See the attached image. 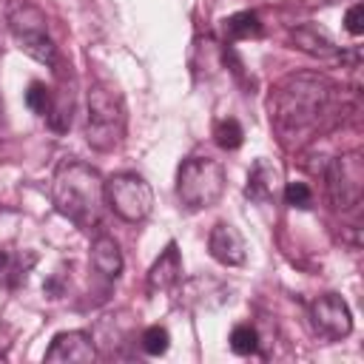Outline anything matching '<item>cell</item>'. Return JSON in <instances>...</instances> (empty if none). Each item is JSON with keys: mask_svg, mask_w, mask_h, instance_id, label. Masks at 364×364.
<instances>
[{"mask_svg": "<svg viewBox=\"0 0 364 364\" xmlns=\"http://www.w3.org/2000/svg\"><path fill=\"white\" fill-rule=\"evenodd\" d=\"M168 347H171V336H168L165 327L151 324V327L142 333V350H145L148 355H165Z\"/></svg>", "mask_w": 364, "mask_h": 364, "instance_id": "18", "label": "cell"}, {"mask_svg": "<svg viewBox=\"0 0 364 364\" xmlns=\"http://www.w3.org/2000/svg\"><path fill=\"white\" fill-rule=\"evenodd\" d=\"M290 40H293L296 48H301V51H307V54H313L318 60H344L341 48L330 40V34L324 28L313 26V23H304V26L293 28Z\"/></svg>", "mask_w": 364, "mask_h": 364, "instance_id": "13", "label": "cell"}, {"mask_svg": "<svg viewBox=\"0 0 364 364\" xmlns=\"http://www.w3.org/2000/svg\"><path fill=\"white\" fill-rule=\"evenodd\" d=\"M182 279V256L176 242H168V247L159 253V259L148 270V293H165L176 287Z\"/></svg>", "mask_w": 364, "mask_h": 364, "instance_id": "12", "label": "cell"}, {"mask_svg": "<svg viewBox=\"0 0 364 364\" xmlns=\"http://www.w3.org/2000/svg\"><path fill=\"white\" fill-rule=\"evenodd\" d=\"M105 205L122 219V222H142L148 219V213L154 210V191L151 185L131 171L114 173L111 179H105Z\"/></svg>", "mask_w": 364, "mask_h": 364, "instance_id": "7", "label": "cell"}, {"mask_svg": "<svg viewBox=\"0 0 364 364\" xmlns=\"http://www.w3.org/2000/svg\"><path fill=\"white\" fill-rule=\"evenodd\" d=\"M125 136V105L108 82L88 85L85 142L94 151H114Z\"/></svg>", "mask_w": 364, "mask_h": 364, "instance_id": "3", "label": "cell"}, {"mask_svg": "<svg viewBox=\"0 0 364 364\" xmlns=\"http://www.w3.org/2000/svg\"><path fill=\"white\" fill-rule=\"evenodd\" d=\"M6 23H9V31L17 40L20 51H26L31 60H37L43 65H54L57 63V46L48 37L46 14L37 6H31L28 0H9Z\"/></svg>", "mask_w": 364, "mask_h": 364, "instance_id": "5", "label": "cell"}, {"mask_svg": "<svg viewBox=\"0 0 364 364\" xmlns=\"http://www.w3.org/2000/svg\"><path fill=\"white\" fill-rule=\"evenodd\" d=\"M327 196L336 210H353L364 196V159L361 151H344L324 168Z\"/></svg>", "mask_w": 364, "mask_h": 364, "instance_id": "6", "label": "cell"}, {"mask_svg": "<svg viewBox=\"0 0 364 364\" xmlns=\"http://www.w3.org/2000/svg\"><path fill=\"white\" fill-rule=\"evenodd\" d=\"M310 3H330V0H310Z\"/></svg>", "mask_w": 364, "mask_h": 364, "instance_id": "23", "label": "cell"}, {"mask_svg": "<svg viewBox=\"0 0 364 364\" xmlns=\"http://www.w3.org/2000/svg\"><path fill=\"white\" fill-rule=\"evenodd\" d=\"M51 199L54 208L74 222L82 230L97 228L100 216H102V205H105V182L97 173V168L68 159L57 168L54 179H51Z\"/></svg>", "mask_w": 364, "mask_h": 364, "instance_id": "2", "label": "cell"}, {"mask_svg": "<svg viewBox=\"0 0 364 364\" xmlns=\"http://www.w3.org/2000/svg\"><path fill=\"white\" fill-rule=\"evenodd\" d=\"M230 350L236 355H250L259 350V333L250 324H236L230 330Z\"/></svg>", "mask_w": 364, "mask_h": 364, "instance_id": "17", "label": "cell"}, {"mask_svg": "<svg viewBox=\"0 0 364 364\" xmlns=\"http://www.w3.org/2000/svg\"><path fill=\"white\" fill-rule=\"evenodd\" d=\"M213 139H216L219 148H225V151H236V148L242 145V139H245V131H242L239 119L228 117V119H219V122L213 125Z\"/></svg>", "mask_w": 364, "mask_h": 364, "instance_id": "16", "label": "cell"}, {"mask_svg": "<svg viewBox=\"0 0 364 364\" xmlns=\"http://www.w3.org/2000/svg\"><path fill=\"white\" fill-rule=\"evenodd\" d=\"M48 364H88L97 358V350H94V341L88 333L82 330H68V333H60L54 336L51 347L46 350L43 355Z\"/></svg>", "mask_w": 364, "mask_h": 364, "instance_id": "10", "label": "cell"}, {"mask_svg": "<svg viewBox=\"0 0 364 364\" xmlns=\"http://www.w3.org/2000/svg\"><path fill=\"white\" fill-rule=\"evenodd\" d=\"M284 199H287L290 208H299V210H307L313 205V193H310V188L304 182H290L284 188Z\"/></svg>", "mask_w": 364, "mask_h": 364, "instance_id": "20", "label": "cell"}, {"mask_svg": "<svg viewBox=\"0 0 364 364\" xmlns=\"http://www.w3.org/2000/svg\"><path fill=\"white\" fill-rule=\"evenodd\" d=\"M344 28H347L353 37H358V34L364 31V6H361V3H355V6L347 9V14H344Z\"/></svg>", "mask_w": 364, "mask_h": 364, "instance_id": "21", "label": "cell"}, {"mask_svg": "<svg viewBox=\"0 0 364 364\" xmlns=\"http://www.w3.org/2000/svg\"><path fill=\"white\" fill-rule=\"evenodd\" d=\"M3 270H6V253L0 250V273H3Z\"/></svg>", "mask_w": 364, "mask_h": 364, "instance_id": "22", "label": "cell"}, {"mask_svg": "<svg viewBox=\"0 0 364 364\" xmlns=\"http://www.w3.org/2000/svg\"><path fill=\"white\" fill-rule=\"evenodd\" d=\"M225 193V168L210 156H188L176 171V199L185 210H205Z\"/></svg>", "mask_w": 364, "mask_h": 364, "instance_id": "4", "label": "cell"}, {"mask_svg": "<svg viewBox=\"0 0 364 364\" xmlns=\"http://www.w3.org/2000/svg\"><path fill=\"white\" fill-rule=\"evenodd\" d=\"M225 37L228 40H247V37H259L262 34V23L256 11H236L230 17L222 20Z\"/></svg>", "mask_w": 364, "mask_h": 364, "instance_id": "15", "label": "cell"}, {"mask_svg": "<svg viewBox=\"0 0 364 364\" xmlns=\"http://www.w3.org/2000/svg\"><path fill=\"white\" fill-rule=\"evenodd\" d=\"M310 321H313V330L330 341H338V338L350 336V330H353V313L338 293L318 296L310 304Z\"/></svg>", "mask_w": 364, "mask_h": 364, "instance_id": "8", "label": "cell"}, {"mask_svg": "<svg viewBox=\"0 0 364 364\" xmlns=\"http://www.w3.org/2000/svg\"><path fill=\"white\" fill-rule=\"evenodd\" d=\"M208 253L225 267H242L247 262V245L230 222H216L208 233Z\"/></svg>", "mask_w": 364, "mask_h": 364, "instance_id": "9", "label": "cell"}, {"mask_svg": "<svg viewBox=\"0 0 364 364\" xmlns=\"http://www.w3.org/2000/svg\"><path fill=\"white\" fill-rule=\"evenodd\" d=\"M26 105H28L34 114L48 117V114H51V94H48V88H46L43 82H31L28 91H26Z\"/></svg>", "mask_w": 364, "mask_h": 364, "instance_id": "19", "label": "cell"}, {"mask_svg": "<svg viewBox=\"0 0 364 364\" xmlns=\"http://www.w3.org/2000/svg\"><path fill=\"white\" fill-rule=\"evenodd\" d=\"M336 85L316 71L282 77L270 94V122L284 148H299L316 136L333 111Z\"/></svg>", "mask_w": 364, "mask_h": 364, "instance_id": "1", "label": "cell"}, {"mask_svg": "<svg viewBox=\"0 0 364 364\" xmlns=\"http://www.w3.org/2000/svg\"><path fill=\"white\" fill-rule=\"evenodd\" d=\"M282 193V171L270 162V159H256L250 173H247V185H245V196L250 202L259 205H270L276 196Z\"/></svg>", "mask_w": 364, "mask_h": 364, "instance_id": "11", "label": "cell"}, {"mask_svg": "<svg viewBox=\"0 0 364 364\" xmlns=\"http://www.w3.org/2000/svg\"><path fill=\"white\" fill-rule=\"evenodd\" d=\"M91 264L105 279H117L122 273V250L111 236H97L91 242Z\"/></svg>", "mask_w": 364, "mask_h": 364, "instance_id": "14", "label": "cell"}]
</instances>
